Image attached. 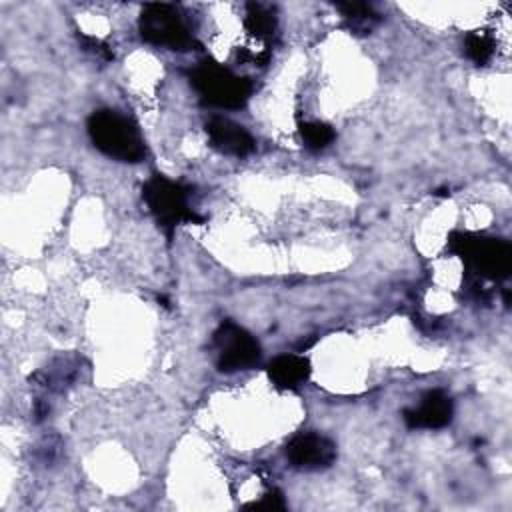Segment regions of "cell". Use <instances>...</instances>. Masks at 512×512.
<instances>
[{
    "mask_svg": "<svg viewBox=\"0 0 512 512\" xmlns=\"http://www.w3.org/2000/svg\"><path fill=\"white\" fill-rule=\"evenodd\" d=\"M92 144L106 156L120 162H140L146 154L138 126L116 110H94L88 118Z\"/></svg>",
    "mask_w": 512,
    "mask_h": 512,
    "instance_id": "obj_1",
    "label": "cell"
},
{
    "mask_svg": "<svg viewBox=\"0 0 512 512\" xmlns=\"http://www.w3.org/2000/svg\"><path fill=\"white\" fill-rule=\"evenodd\" d=\"M448 246L456 252L468 272L486 280H504L512 268V246L502 238H488L470 232H452Z\"/></svg>",
    "mask_w": 512,
    "mask_h": 512,
    "instance_id": "obj_2",
    "label": "cell"
},
{
    "mask_svg": "<svg viewBox=\"0 0 512 512\" xmlns=\"http://www.w3.org/2000/svg\"><path fill=\"white\" fill-rule=\"evenodd\" d=\"M190 84L206 104L230 110L242 108L252 94V84L248 78L234 74L214 60H202L196 68H192Z\"/></svg>",
    "mask_w": 512,
    "mask_h": 512,
    "instance_id": "obj_3",
    "label": "cell"
},
{
    "mask_svg": "<svg viewBox=\"0 0 512 512\" xmlns=\"http://www.w3.org/2000/svg\"><path fill=\"white\" fill-rule=\"evenodd\" d=\"M142 198L156 222L170 234L178 224H202V218L188 204V188L162 174H152L142 186Z\"/></svg>",
    "mask_w": 512,
    "mask_h": 512,
    "instance_id": "obj_4",
    "label": "cell"
},
{
    "mask_svg": "<svg viewBox=\"0 0 512 512\" xmlns=\"http://www.w3.org/2000/svg\"><path fill=\"white\" fill-rule=\"evenodd\" d=\"M140 36L154 44L170 50H192L196 46V38L186 26L180 12L170 4H146L140 12L138 20Z\"/></svg>",
    "mask_w": 512,
    "mask_h": 512,
    "instance_id": "obj_5",
    "label": "cell"
},
{
    "mask_svg": "<svg viewBox=\"0 0 512 512\" xmlns=\"http://www.w3.org/2000/svg\"><path fill=\"white\" fill-rule=\"evenodd\" d=\"M214 346L218 352L216 364L220 372L248 370L260 360L258 340L232 320H224L216 328Z\"/></svg>",
    "mask_w": 512,
    "mask_h": 512,
    "instance_id": "obj_6",
    "label": "cell"
},
{
    "mask_svg": "<svg viewBox=\"0 0 512 512\" xmlns=\"http://www.w3.org/2000/svg\"><path fill=\"white\" fill-rule=\"evenodd\" d=\"M286 458L298 470H324L336 460V444L320 432H300L286 444Z\"/></svg>",
    "mask_w": 512,
    "mask_h": 512,
    "instance_id": "obj_7",
    "label": "cell"
},
{
    "mask_svg": "<svg viewBox=\"0 0 512 512\" xmlns=\"http://www.w3.org/2000/svg\"><path fill=\"white\" fill-rule=\"evenodd\" d=\"M454 414V404L450 396L442 390H430L420 398V404L414 408H406L402 412L404 422L410 428H444L450 424Z\"/></svg>",
    "mask_w": 512,
    "mask_h": 512,
    "instance_id": "obj_8",
    "label": "cell"
},
{
    "mask_svg": "<svg viewBox=\"0 0 512 512\" xmlns=\"http://www.w3.org/2000/svg\"><path fill=\"white\" fill-rule=\"evenodd\" d=\"M206 134L210 144L228 156H238V158L248 156L256 146L254 138L244 126L224 116H212L206 122Z\"/></svg>",
    "mask_w": 512,
    "mask_h": 512,
    "instance_id": "obj_9",
    "label": "cell"
},
{
    "mask_svg": "<svg viewBox=\"0 0 512 512\" xmlns=\"http://www.w3.org/2000/svg\"><path fill=\"white\" fill-rule=\"evenodd\" d=\"M310 376V362L298 354H282L276 356L268 364V378L276 388H298Z\"/></svg>",
    "mask_w": 512,
    "mask_h": 512,
    "instance_id": "obj_10",
    "label": "cell"
},
{
    "mask_svg": "<svg viewBox=\"0 0 512 512\" xmlns=\"http://www.w3.org/2000/svg\"><path fill=\"white\" fill-rule=\"evenodd\" d=\"M244 26L252 36L268 38L276 30V16L262 4H248Z\"/></svg>",
    "mask_w": 512,
    "mask_h": 512,
    "instance_id": "obj_11",
    "label": "cell"
},
{
    "mask_svg": "<svg viewBox=\"0 0 512 512\" xmlns=\"http://www.w3.org/2000/svg\"><path fill=\"white\" fill-rule=\"evenodd\" d=\"M300 136H302V142L306 144V148H310V150H324L336 138L332 126L326 122H318V120L304 122L300 126Z\"/></svg>",
    "mask_w": 512,
    "mask_h": 512,
    "instance_id": "obj_12",
    "label": "cell"
},
{
    "mask_svg": "<svg viewBox=\"0 0 512 512\" xmlns=\"http://www.w3.org/2000/svg\"><path fill=\"white\" fill-rule=\"evenodd\" d=\"M464 48H466L468 58H470L474 64L482 66V64H486V62L492 58V54H494V40H492L488 34H484V32H470V34L466 36Z\"/></svg>",
    "mask_w": 512,
    "mask_h": 512,
    "instance_id": "obj_13",
    "label": "cell"
},
{
    "mask_svg": "<svg viewBox=\"0 0 512 512\" xmlns=\"http://www.w3.org/2000/svg\"><path fill=\"white\" fill-rule=\"evenodd\" d=\"M336 8L348 18V20H354L356 24H366L370 20L376 18L372 6L368 4H362V2H342V4H336Z\"/></svg>",
    "mask_w": 512,
    "mask_h": 512,
    "instance_id": "obj_14",
    "label": "cell"
},
{
    "mask_svg": "<svg viewBox=\"0 0 512 512\" xmlns=\"http://www.w3.org/2000/svg\"><path fill=\"white\" fill-rule=\"evenodd\" d=\"M248 510H284L286 508V502H284V496L278 492V490H272L268 494L262 496V500L258 502H252V504H246Z\"/></svg>",
    "mask_w": 512,
    "mask_h": 512,
    "instance_id": "obj_15",
    "label": "cell"
},
{
    "mask_svg": "<svg viewBox=\"0 0 512 512\" xmlns=\"http://www.w3.org/2000/svg\"><path fill=\"white\" fill-rule=\"evenodd\" d=\"M80 38H82L84 50H88V52H92V54H96V56H102L104 60L114 58L112 52L108 50V46H104L100 40H96V38H92V36H80Z\"/></svg>",
    "mask_w": 512,
    "mask_h": 512,
    "instance_id": "obj_16",
    "label": "cell"
}]
</instances>
